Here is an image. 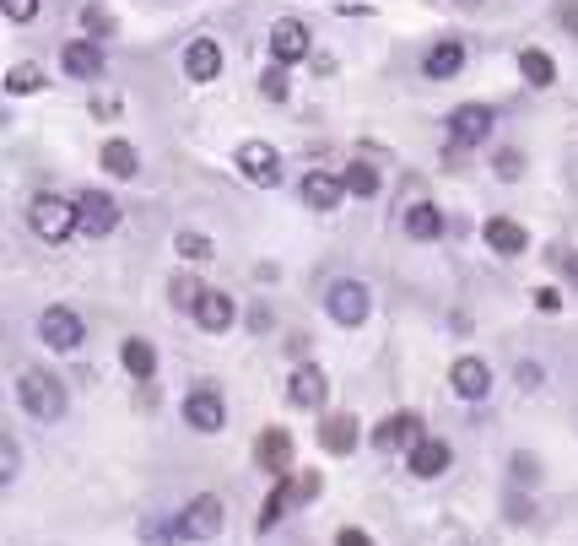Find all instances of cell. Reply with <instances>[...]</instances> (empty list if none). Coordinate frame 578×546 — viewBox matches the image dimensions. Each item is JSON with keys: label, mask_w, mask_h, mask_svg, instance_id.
Returning <instances> with one entry per match:
<instances>
[{"label": "cell", "mask_w": 578, "mask_h": 546, "mask_svg": "<svg viewBox=\"0 0 578 546\" xmlns=\"http://www.w3.org/2000/svg\"><path fill=\"white\" fill-rule=\"evenodd\" d=\"M17 395H22V406H28V417H38V422L65 417V384L55 374H44V368H28L22 384H17Z\"/></svg>", "instance_id": "1"}, {"label": "cell", "mask_w": 578, "mask_h": 546, "mask_svg": "<svg viewBox=\"0 0 578 546\" xmlns=\"http://www.w3.org/2000/svg\"><path fill=\"white\" fill-rule=\"evenodd\" d=\"M33 233L49 238V244H60V238H71L76 228H82V217H76V201H60V195H38L33 211H28Z\"/></svg>", "instance_id": "2"}, {"label": "cell", "mask_w": 578, "mask_h": 546, "mask_svg": "<svg viewBox=\"0 0 578 546\" xmlns=\"http://www.w3.org/2000/svg\"><path fill=\"white\" fill-rule=\"evenodd\" d=\"M222 525H227V509H222V498L217 492H200V498H190V509L179 514V541H211V536H222Z\"/></svg>", "instance_id": "3"}, {"label": "cell", "mask_w": 578, "mask_h": 546, "mask_svg": "<svg viewBox=\"0 0 578 546\" xmlns=\"http://www.w3.org/2000/svg\"><path fill=\"white\" fill-rule=\"evenodd\" d=\"M38 336H44V346H55V352H76L82 336H87V325H82L76 309H44L38 314Z\"/></svg>", "instance_id": "4"}, {"label": "cell", "mask_w": 578, "mask_h": 546, "mask_svg": "<svg viewBox=\"0 0 578 546\" xmlns=\"http://www.w3.org/2000/svg\"><path fill=\"white\" fill-rule=\"evenodd\" d=\"M422 438H427L422 417H416V411H395V417H384L379 428H373V449H384V455L389 449H416Z\"/></svg>", "instance_id": "5"}, {"label": "cell", "mask_w": 578, "mask_h": 546, "mask_svg": "<svg viewBox=\"0 0 578 546\" xmlns=\"http://www.w3.org/2000/svg\"><path fill=\"white\" fill-rule=\"evenodd\" d=\"M184 422H190L195 433H222L227 422V401L211 384H200V390H190V401H184Z\"/></svg>", "instance_id": "6"}, {"label": "cell", "mask_w": 578, "mask_h": 546, "mask_svg": "<svg viewBox=\"0 0 578 546\" xmlns=\"http://www.w3.org/2000/svg\"><path fill=\"white\" fill-rule=\"evenodd\" d=\"M76 217H82V228L92 238H103V233L119 228V201H114V195H103V190H82V195H76Z\"/></svg>", "instance_id": "7"}, {"label": "cell", "mask_w": 578, "mask_h": 546, "mask_svg": "<svg viewBox=\"0 0 578 546\" xmlns=\"http://www.w3.org/2000/svg\"><path fill=\"white\" fill-rule=\"evenodd\" d=\"M492 125H497V114L487 109V103H465V109H454V114H449V136L460 141V146L487 141V136H492Z\"/></svg>", "instance_id": "8"}, {"label": "cell", "mask_w": 578, "mask_h": 546, "mask_svg": "<svg viewBox=\"0 0 578 546\" xmlns=\"http://www.w3.org/2000/svg\"><path fill=\"white\" fill-rule=\"evenodd\" d=\"M325 309H330L335 325H362V319H368V287L362 282H335Z\"/></svg>", "instance_id": "9"}, {"label": "cell", "mask_w": 578, "mask_h": 546, "mask_svg": "<svg viewBox=\"0 0 578 546\" xmlns=\"http://www.w3.org/2000/svg\"><path fill=\"white\" fill-rule=\"evenodd\" d=\"M238 168H244V179L254 184H276L281 179V157L271 141H244L238 146Z\"/></svg>", "instance_id": "10"}, {"label": "cell", "mask_w": 578, "mask_h": 546, "mask_svg": "<svg viewBox=\"0 0 578 546\" xmlns=\"http://www.w3.org/2000/svg\"><path fill=\"white\" fill-rule=\"evenodd\" d=\"M449 384H454V395H465V401H487L492 395V368L481 363V357H460V363L449 368Z\"/></svg>", "instance_id": "11"}, {"label": "cell", "mask_w": 578, "mask_h": 546, "mask_svg": "<svg viewBox=\"0 0 578 546\" xmlns=\"http://www.w3.org/2000/svg\"><path fill=\"white\" fill-rule=\"evenodd\" d=\"M325 395H330V379L319 374V368H292V379H287V401L292 406H303V411H319L325 406Z\"/></svg>", "instance_id": "12"}, {"label": "cell", "mask_w": 578, "mask_h": 546, "mask_svg": "<svg viewBox=\"0 0 578 546\" xmlns=\"http://www.w3.org/2000/svg\"><path fill=\"white\" fill-rule=\"evenodd\" d=\"M308 44H314V33H308L303 22H292V17H281L276 28H271V55H276V65L303 60V55H308Z\"/></svg>", "instance_id": "13"}, {"label": "cell", "mask_w": 578, "mask_h": 546, "mask_svg": "<svg viewBox=\"0 0 578 546\" xmlns=\"http://www.w3.org/2000/svg\"><path fill=\"white\" fill-rule=\"evenodd\" d=\"M184 76H190V82H217V76H222L217 38H195V44L184 49Z\"/></svg>", "instance_id": "14"}, {"label": "cell", "mask_w": 578, "mask_h": 546, "mask_svg": "<svg viewBox=\"0 0 578 546\" xmlns=\"http://www.w3.org/2000/svg\"><path fill=\"white\" fill-rule=\"evenodd\" d=\"M260 471H271L276 482L281 476H292V438L281 428H265L260 433Z\"/></svg>", "instance_id": "15"}, {"label": "cell", "mask_w": 578, "mask_h": 546, "mask_svg": "<svg viewBox=\"0 0 578 546\" xmlns=\"http://www.w3.org/2000/svg\"><path fill=\"white\" fill-rule=\"evenodd\" d=\"M449 444L443 438H422V444L411 449V476H422V482H433V476H443L449 471Z\"/></svg>", "instance_id": "16"}, {"label": "cell", "mask_w": 578, "mask_h": 546, "mask_svg": "<svg viewBox=\"0 0 578 546\" xmlns=\"http://www.w3.org/2000/svg\"><path fill=\"white\" fill-rule=\"evenodd\" d=\"M303 201L314 206V211H330L335 201L346 195V179H335V173H303Z\"/></svg>", "instance_id": "17"}, {"label": "cell", "mask_w": 578, "mask_h": 546, "mask_svg": "<svg viewBox=\"0 0 578 546\" xmlns=\"http://www.w3.org/2000/svg\"><path fill=\"white\" fill-rule=\"evenodd\" d=\"M233 319H238V309H233V298H227V292H206V298H200V309H195V325L211 330V336H222Z\"/></svg>", "instance_id": "18"}, {"label": "cell", "mask_w": 578, "mask_h": 546, "mask_svg": "<svg viewBox=\"0 0 578 546\" xmlns=\"http://www.w3.org/2000/svg\"><path fill=\"white\" fill-rule=\"evenodd\" d=\"M481 233H487V244L497 249V255H524V249H530V233H524L514 217H492Z\"/></svg>", "instance_id": "19"}, {"label": "cell", "mask_w": 578, "mask_h": 546, "mask_svg": "<svg viewBox=\"0 0 578 546\" xmlns=\"http://www.w3.org/2000/svg\"><path fill=\"white\" fill-rule=\"evenodd\" d=\"M319 444H325L330 455H352L357 449V417H325L319 422Z\"/></svg>", "instance_id": "20"}, {"label": "cell", "mask_w": 578, "mask_h": 546, "mask_svg": "<svg viewBox=\"0 0 578 546\" xmlns=\"http://www.w3.org/2000/svg\"><path fill=\"white\" fill-rule=\"evenodd\" d=\"M119 363H125V374H130V379H152V374H157V352H152V341L130 336L125 346H119Z\"/></svg>", "instance_id": "21"}, {"label": "cell", "mask_w": 578, "mask_h": 546, "mask_svg": "<svg viewBox=\"0 0 578 546\" xmlns=\"http://www.w3.org/2000/svg\"><path fill=\"white\" fill-rule=\"evenodd\" d=\"M465 65V49H460V38H443V44L427 49V76L433 82H443V76H454Z\"/></svg>", "instance_id": "22"}, {"label": "cell", "mask_w": 578, "mask_h": 546, "mask_svg": "<svg viewBox=\"0 0 578 546\" xmlns=\"http://www.w3.org/2000/svg\"><path fill=\"white\" fill-rule=\"evenodd\" d=\"M65 71H71L76 82H92V76H103L98 44H65Z\"/></svg>", "instance_id": "23"}, {"label": "cell", "mask_w": 578, "mask_h": 546, "mask_svg": "<svg viewBox=\"0 0 578 546\" xmlns=\"http://www.w3.org/2000/svg\"><path fill=\"white\" fill-rule=\"evenodd\" d=\"M406 233L422 238V244H427V238H438V233H443V211H438L433 201H416V206L406 211Z\"/></svg>", "instance_id": "24"}, {"label": "cell", "mask_w": 578, "mask_h": 546, "mask_svg": "<svg viewBox=\"0 0 578 546\" xmlns=\"http://www.w3.org/2000/svg\"><path fill=\"white\" fill-rule=\"evenodd\" d=\"M519 71H524V82H530V87H551V82H557V65H551L546 49H519Z\"/></svg>", "instance_id": "25"}, {"label": "cell", "mask_w": 578, "mask_h": 546, "mask_svg": "<svg viewBox=\"0 0 578 546\" xmlns=\"http://www.w3.org/2000/svg\"><path fill=\"white\" fill-rule=\"evenodd\" d=\"M103 168L114 173V179H136V168H141V152L130 141H109L103 146Z\"/></svg>", "instance_id": "26"}, {"label": "cell", "mask_w": 578, "mask_h": 546, "mask_svg": "<svg viewBox=\"0 0 578 546\" xmlns=\"http://www.w3.org/2000/svg\"><path fill=\"white\" fill-rule=\"evenodd\" d=\"M298 498V492H292V476H281V482L271 487V498H265V509H260V530H271L281 514H287V503Z\"/></svg>", "instance_id": "27"}, {"label": "cell", "mask_w": 578, "mask_h": 546, "mask_svg": "<svg viewBox=\"0 0 578 546\" xmlns=\"http://www.w3.org/2000/svg\"><path fill=\"white\" fill-rule=\"evenodd\" d=\"M44 87V65H33V60H22V65H11V76H6V92H38Z\"/></svg>", "instance_id": "28"}, {"label": "cell", "mask_w": 578, "mask_h": 546, "mask_svg": "<svg viewBox=\"0 0 578 546\" xmlns=\"http://www.w3.org/2000/svg\"><path fill=\"white\" fill-rule=\"evenodd\" d=\"M341 179H346V190H352V195H362V201H368V195H379V173H373L368 163H352Z\"/></svg>", "instance_id": "29"}, {"label": "cell", "mask_w": 578, "mask_h": 546, "mask_svg": "<svg viewBox=\"0 0 578 546\" xmlns=\"http://www.w3.org/2000/svg\"><path fill=\"white\" fill-rule=\"evenodd\" d=\"M206 292H211V287H200L195 276H179V282H173V292H168V298L179 303V309H190V314H195V309H200V298H206Z\"/></svg>", "instance_id": "30"}, {"label": "cell", "mask_w": 578, "mask_h": 546, "mask_svg": "<svg viewBox=\"0 0 578 546\" xmlns=\"http://www.w3.org/2000/svg\"><path fill=\"white\" fill-rule=\"evenodd\" d=\"M179 255L200 265V260H211V255H217V244H211L206 233H179Z\"/></svg>", "instance_id": "31"}, {"label": "cell", "mask_w": 578, "mask_h": 546, "mask_svg": "<svg viewBox=\"0 0 578 546\" xmlns=\"http://www.w3.org/2000/svg\"><path fill=\"white\" fill-rule=\"evenodd\" d=\"M260 92H265L271 103H281V98H287V71H281V65H271V71H260Z\"/></svg>", "instance_id": "32"}, {"label": "cell", "mask_w": 578, "mask_h": 546, "mask_svg": "<svg viewBox=\"0 0 578 546\" xmlns=\"http://www.w3.org/2000/svg\"><path fill=\"white\" fill-rule=\"evenodd\" d=\"M17 476V438H0V482Z\"/></svg>", "instance_id": "33"}, {"label": "cell", "mask_w": 578, "mask_h": 546, "mask_svg": "<svg viewBox=\"0 0 578 546\" xmlns=\"http://www.w3.org/2000/svg\"><path fill=\"white\" fill-rule=\"evenodd\" d=\"M0 6H6L11 22H33L38 17V0H0Z\"/></svg>", "instance_id": "34"}, {"label": "cell", "mask_w": 578, "mask_h": 546, "mask_svg": "<svg viewBox=\"0 0 578 546\" xmlns=\"http://www.w3.org/2000/svg\"><path fill=\"white\" fill-rule=\"evenodd\" d=\"M524 173V157L519 152H497V179H519Z\"/></svg>", "instance_id": "35"}, {"label": "cell", "mask_w": 578, "mask_h": 546, "mask_svg": "<svg viewBox=\"0 0 578 546\" xmlns=\"http://www.w3.org/2000/svg\"><path fill=\"white\" fill-rule=\"evenodd\" d=\"M557 22L578 38V0H562V6H557Z\"/></svg>", "instance_id": "36"}, {"label": "cell", "mask_w": 578, "mask_h": 546, "mask_svg": "<svg viewBox=\"0 0 578 546\" xmlns=\"http://www.w3.org/2000/svg\"><path fill=\"white\" fill-rule=\"evenodd\" d=\"M292 492H298V498H314V492H319V476H314V471L292 476Z\"/></svg>", "instance_id": "37"}, {"label": "cell", "mask_w": 578, "mask_h": 546, "mask_svg": "<svg viewBox=\"0 0 578 546\" xmlns=\"http://www.w3.org/2000/svg\"><path fill=\"white\" fill-rule=\"evenodd\" d=\"M335 546H373V536H368V530H341Z\"/></svg>", "instance_id": "38"}, {"label": "cell", "mask_w": 578, "mask_h": 546, "mask_svg": "<svg viewBox=\"0 0 578 546\" xmlns=\"http://www.w3.org/2000/svg\"><path fill=\"white\" fill-rule=\"evenodd\" d=\"M535 303H541L546 314H557V309H562V292H551V287H541V292H535Z\"/></svg>", "instance_id": "39"}, {"label": "cell", "mask_w": 578, "mask_h": 546, "mask_svg": "<svg viewBox=\"0 0 578 546\" xmlns=\"http://www.w3.org/2000/svg\"><path fill=\"white\" fill-rule=\"evenodd\" d=\"M514 476H524V482H535V460H530V455H514Z\"/></svg>", "instance_id": "40"}, {"label": "cell", "mask_w": 578, "mask_h": 546, "mask_svg": "<svg viewBox=\"0 0 578 546\" xmlns=\"http://www.w3.org/2000/svg\"><path fill=\"white\" fill-rule=\"evenodd\" d=\"M557 265H568V276L578 282V249H568V255H562V249H557Z\"/></svg>", "instance_id": "41"}]
</instances>
